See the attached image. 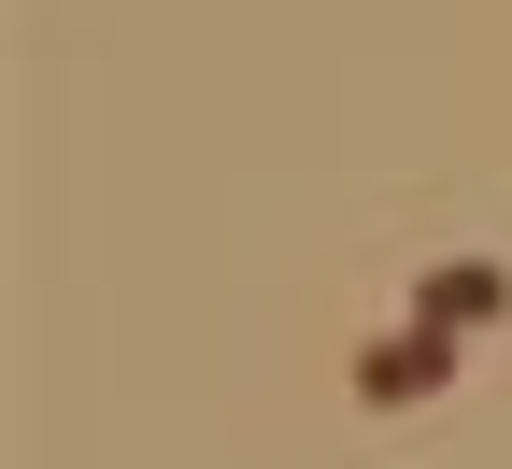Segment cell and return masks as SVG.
<instances>
[{"instance_id": "obj_1", "label": "cell", "mask_w": 512, "mask_h": 469, "mask_svg": "<svg viewBox=\"0 0 512 469\" xmlns=\"http://www.w3.org/2000/svg\"><path fill=\"white\" fill-rule=\"evenodd\" d=\"M441 384H456V327H384V342L356 356V398H370V413H399V398H441Z\"/></svg>"}, {"instance_id": "obj_2", "label": "cell", "mask_w": 512, "mask_h": 469, "mask_svg": "<svg viewBox=\"0 0 512 469\" xmlns=\"http://www.w3.org/2000/svg\"><path fill=\"white\" fill-rule=\"evenodd\" d=\"M413 313L470 342V327H498V313H512V271H498V256H441V271L413 285Z\"/></svg>"}]
</instances>
